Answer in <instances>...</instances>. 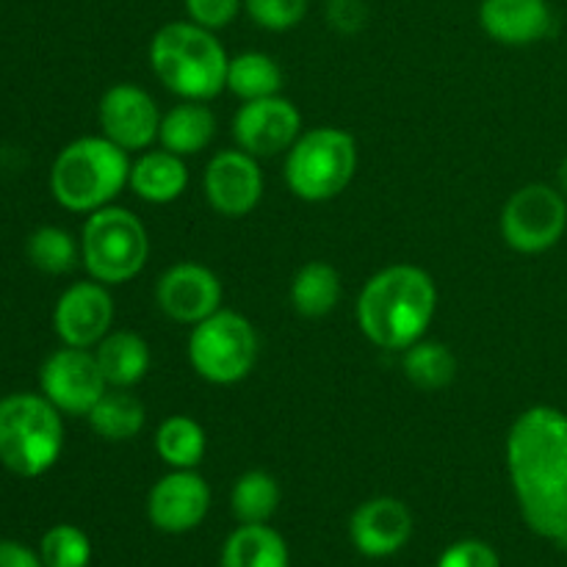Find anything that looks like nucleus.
<instances>
[{"mask_svg":"<svg viewBox=\"0 0 567 567\" xmlns=\"http://www.w3.org/2000/svg\"><path fill=\"white\" fill-rule=\"evenodd\" d=\"M507 471L524 520L548 540H567V415L537 404L513 421Z\"/></svg>","mask_w":567,"mask_h":567,"instance_id":"nucleus-1","label":"nucleus"},{"mask_svg":"<svg viewBox=\"0 0 567 567\" xmlns=\"http://www.w3.org/2000/svg\"><path fill=\"white\" fill-rule=\"evenodd\" d=\"M437 310L435 280L413 264L377 271L358 297V324L374 347L404 352L430 330Z\"/></svg>","mask_w":567,"mask_h":567,"instance_id":"nucleus-2","label":"nucleus"},{"mask_svg":"<svg viewBox=\"0 0 567 567\" xmlns=\"http://www.w3.org/2000/svg\"><path fill=\"white\" fill-rule=\"evenodd\" d=\"M230 55L214 31L197 22H166L150 42V66L169 92L208 103L227 89Z\"/></svg>","mask_w":567,"mask_h":567,"instance_id":"nucleus-3","label":"nucleus"},{"mask_svg":"<svg viewBox=\"0 0 567 567\" xmlns=\"http://www.w3.org/2000/svg\"><path fill=\"white\" fill-rule=\"evenodd\" d=\"M131 153L105 136H83L66 144L50 169L55 203L75 214L105 208L131 186Z\"/></svg>","mask_w":567,"mask_h":567,"instance_id":"nucleus-4","label":"nucleus"},{"mask_svg":"<svg viewBox=\"0 0 567 567\" xmlns=\"http://www.w3.org/2000/svg\"><path fill=\"white\" fill-rule=\"evenodd\" d=\"M64 449L61 413L37 393L0 399V463L17 476H42Z\"/></svg>","mask_w":567,"mask_h":567,"instance_id":"nucleus-5","label":"nucleus"},{"mask_svg":"<svg viewBox=\"0 0 567 567\" xmlns=\"http://www.w3.org/2000/svg\"><path fill=\"white\" fill-rule=\"evenodd\" d=\"M150 236L133 210L120 205L89 214L81 233V260L92 280L122 286L147 266Z\"/></svg>","mask_w":567,"mask_h":567,"instance_id":"nucleus-6","label":"nucleus"},{"mask_svg":"<svg viewBox=\"0 0 567 567\" xmlns=\"http://www.w3.org/2000/svg\"><path fill=\"white\" fill-rule=\"evenodd\" d=\"M358 172V142L341 127H313L288 150V188L305 203H327L352 183Z\"/></svg>","mask_w":567,"mask_h":567,"instance_id":"nucleus-7","label":"nucleus"},{"mask_svg":"<svg viewBox=\"0 0 567 567\" xmlns=\"http://www.w3.org/2000/svg\"><path fill=\"white\" fill-rule=\"evenodd\" d=\"M258 352L260 343L252 321L236 310L219 308L194 324L188 336V363L214 385H236L247 380L258 363Z\"/></svg>","mask_w":567,"mask_h":567,"instance_id":"nucleus-8","label":"nucleus"},{"mask_svg":"<svg viewBox=\"0 0 567 567\" xmlns=\"http://www.w3.org/2000/svg\"><path fill=\"white\" fill-rule=\"evenodd\" d=\"M567 227V197L546 183H529L507 199L502 236L520 255H540L559 244Z\"/></svg>","mask_w":567,"mask_h":567,"instance_id":"nucleus-9","label":"nucleus"},{"mask_svg":"<svg viewBox=\"0 0 567 567\" xmlns=\"http://www.w3.org/2000/svg\"><path fill=\"white\" fill-rule=\"evenodd\" d=\"M39 382L42 396L66 415H89V410L109 391L94 352L78 347H64L50 354L39 371Z\"/></svg>","mask_w":567,"mask_h":567,"instance_id":"nucleus-10","label":"nucleus"},{"mask_svg":"<svg viewBox=\"0 0 567 567\" xmlns=\"http://www.w3.org/2000/svg\"><path fill=\"white\" fill-rule=\"evenodd\" d=\"M302 136V116L291 100L271 97L249 100L233 116V138L244 153L255 158H275L293 147Z\"/></svg>","mask_w":567,"mask_h":567,"instance_id":"nucleus-11","label":"nucleus"},{"mask_svg":"<svg viewBox=\"0 0 567 567\" xmlns=\"http://www.w3.org/2000/svg\"><path fill=\"white\" fill-rule=\"evenodd\" d=\"M161 111L153 94L136 83H116L100 97L97 120L105 138L127 153H142L158 138Z\"/></svg>","mask_w":567,"mask_h":567,"instance_id":"nucleus-12","label":"nucleus"},{"mask_svg":"<svg viewBox=\"0 0 567 567\" xmlns=\"http://www.w3.org/2000/svg\"><path fill=\"white\" fill-rule=\"evenodd\" d=\"M205 197L210 208L227 219H241L258 208L264 197V172L255 155L241 147L221 150L205 166Z\"/></svg>","mask_w":567,"mask_h":567,"instance_id":"nucleus-13","label":"nucleus"},{"mask_svg":"<svg viewBox=\"0 0 567 567\" xmlns=\"http://www.w3.org/2000/svg\"><path fill=\"white\" fill-rule=\"evenodd\" d=\"M210 509V487L194 468H172L161 476L147 496V518L166 535L197 529Z\"/></svg>","mask_w":567,"mask_h":567,"instance_id":"nucleus-14","label":"nucleus"},{"mask_svg":"<svg viewBox=\"0 0 567 567\" xmlns=\"http://www.w3.org/2000/svg\"><path fill=\"white\" fill-rule=\"evenodd\" d=\"M155 299L177 324H199L221 308V280L203 264L183 260L158 277Z\"/></svg>","mask_w":567,"mask_h":567,"instance_id":"nucleus-15","label":"nucleus"},{"mask_svg":"<svg viewBox=\"0 0 567 567\" xmlns=\"http://www.w3.org/2000/svg\"><path fill=\"white\" fill-rule=\"evenodd\" d=\"M114 321V299L109 286L92 282H75L59 297L53 310L55 336L64 341V347L92 349L111 332Z\"/></svg>","mask_w":567,"mask_h":567,"instance_id":"nucleus-16","label":"nucleus"},{"mask_svg":"<svg viewBox=\"0 0 567 567\" xmlns=\"http://www.w3.org/2000/svg\"><path fill=\"white\" fill-rule=\"evenodd\" d=\"M413 513L393 496H377L360 504L349 520V537L363 557L385 559L402 551L413 537Z\"/></svg>","mask_w":567,"mask_h":567,"instance_id":"nucleus-17","label":"nucleus"},{"mask_svg":"<svg viewBox=\"0 0 567 567\" xmlns=\"http://www.w3.org/2000/svg\"><path fill=\"white\" fill-rule=\"evenodd\" d=\"M480 22L496 42L535 44L551 31V9L546 0H482Z\"/></svg>","mask_w":567,"mask_h":567,"instance_id":"nucleus-18","label":"nucleus"},{"mask_svg":"<svg viewBox=\"0 0 567 567\" xmlns=\"http://www.w3.org/2000/svg\"><path fill=\"white\" fill-rule=\"evenodd\" d=\"M188 169L181 155L169 150H147L131 166V188L150 205H169L186 192Z\"/></svg>","mask_w":567,"mask_h":567,"instance_id":"nucleus-19","label":"nucleus"},{"mask_svg":"<svg viewBox=\"0 0 567 567\" xmlns=\"http://www.w3.org/2000/svg\"><path fill=\"white\" fill-rule=\"evenodd\" d=\"M100 371H103L109 388H133L147 377L153 354L147 341L138 332L114 330L94 347Z\"/></svg>","mask_w":567,"mask_h":567,"instance_id":"nucleus-20","label":"nucleus"},{"mask_svg":"<svg viewBox=\"0 0 567 567\" xmlns=\"http://www.w3.org/2000/svg\"><path fill=\"white\" fill-rule=\"evenodd\" d=\"M216 136V116L214 111L205 103H197V100H183L181 105L166 111L161 116V131L158 142L161 147L169 150V153L186 155L203 153Z\"/></svg>","mask_w":567,"mask_h":567,"instance_id":"nucleus-21","label":"nucleus"},{"mask_svg":"<svg viewBox=\"0 0 567 567\" xmlns=\"http://www.w3.org/2000/svg\"><path fill=\"white\" fill-rule=\"evenodd\" d=\"M221 567H291V554L269 524H241L221 548Z\"/></svg>","mask_w":567,"mask_h":567,"instance_id":"nucleus-22","label":"nucleus"},{"mask_svg":"<svg viewBox=\"0 0 567 567\" xmlns=\"http://www.w3.org/2000/svg\"><path fill=\"white\" fill-rule=\"evenodd\" d=\"M341 275L324 260H310L291 282V305L305 319H324L341 302Z\"/></svg>","mask_w":567,"mask_h":567,"instance_id":"nucleus-23","label":"nucleus"},{"mask_svg":"<svg viewBox=\"0 0 567 567\" xmlns=\"http://www.w3.org/2000/svg\"><path fill=\"white\" fill-rule=\"evenodd\" d=\"M86 419L94 435L109 443H125L144 430L147 413H144V404L133 393H127V388H109L100 402L89 410Z\"/></svg>","mask_w":567,"mask_h":567,"instance_id":"nucleus-24","label":"nucleus"},{"mask_svg":"<svg viewBox=\"0 0 567 567\" xmlns=\"http://www.w3.org/2000/svg\"><path fill=\"white\" fill-rule=\"evenodd\" d=\"M205 449H208V437H205L203 424L188 415H169L161 421L155 432V452L169 468H197L205 457Z\"/></svg>","mask_w":567,"mask_h":567,"instance_id":"nucleus-25","label":"nucleus"},{"mask_svg":"<svg viewBox=\"0 0 567 567\" xmlns=\"http://www.w3.org/2000/svg\"><path fill=\"white\" fill-rule=\"evenodd\" d=\"M280 482L266 471H247L236 480L230 493V507L238 524H269L280 509Z\"/></svg>","mask_w":567,"mask_h":567,"instance_id":"nucleus-26","label":"nucleus"},{"mask_svg":"<svg viewBox=\"0 0 567 567\" xmlns=\"http://www.w3.org/2000/svg\"><path fill=\"white\" fill-rule=\"evenodd\" d=\"M402 369L404 377L415 388H421V391H443L457 377V358H454V352L446 343L424 341L421 338L419 343L404 349Z\"/></svg>","mask_w":567,"mask_h":567,"instance_id":"nucleus-27","label":"nucleus"},{"mask_svg":"<svg viewBox=\"0 0 567 567\" xmlns=\"http://www.w3.org/2000/svg\"><path fill=\"white\" fill-rule=\"evenodd\" d=\"M280 86L282 70L271 55L249 50V53L230 59V64H227V89H230L236 97H241L244 103L280 94Z\"/></svg>","mask_w":567,"mask_h":567,"instance_id":"nucleus-28","label":"nucleus"},{"mask_svg":"<svg viewBox=\"0 0 567 567\" xmlns=\"http://www.w3.org/2000/svg\"><path fill=\"white\" fill-rule=\"evenodd\" d=\"M25 255L31 266H37L44 275H66L81 258V244H75V238L61 227L48 225L28 236Z\"/></svg>","mask_w":567,"mask_h":567,"instance_id":"nucleus-29","label":"nucleus"},{"mask_svg":"<svg viewBox=\"0 0 567 567\" xmlns=\"http://www.w3.org/2000/svg\"><path fill=\"white\" fill-rule=\"evenodd\" d=\"M39 557L44 567H89L92 563V543L86 532L72 524H59L44 532Z\"/></svg>","mask_w":567,"mask_h":567,"instance_id":"nucleus-30","label":"nucleus"},{"mask_svg":"<svg viewBox=\"0 0 567 567\" xmlns=\"http://www.w3.org/2000/svg\"><path fill=\"white\" fill-rule=\"evenodd\" d=\"M249 20L266 31H291L308 14V0H244Z\"/></svg>","mask_w":567,"mask_h":567,"instance_id":"nucleus-31","label":"nucleus"},{"mask_svg":"<svg viewBox=\"0 0 567 567\" xmlns=\"http://www.w3.org/2000/svg\"><path fill=\"white\" fill-rule=\"evenodd\" d=\"M437 567H502L496 548L482 540H457L441 554Z\"/></svg>","mask_w":567,"mask_h":567,"instance_id":"nucleus-32","label":"nucleus"},{"mask_svg":"<svg viewBox=\"0 0 567 567\" xmlns=\"http://www.w3.org/2000/svg\"><path fill=\"white\" fill-rule=\"evenodd\" d=\"M188 11V20L197 25L216 31V28L230 25L241 11L244 0H183Z\"/></svg>","mask_w":567,"mask_h":567,"instance_id":"nucleus-33","label":"nucleus"},{"mask_svg":"<svg viewBox=\"0 0 567 567\" xmlns=\"http://www.w3.org/2000/svg\"><path fill=\"white\" fill-rule=\"evenodd\" d=\"M327 22L336 28L338 33H360L369 22V9H365L363 0H330L327 6Z\"/></svg>","mask_w":567,"mask_h":567,"instance_id":"nucleus-34","label":"nucleus"},{"mask_svg":"<svg viewBox=\"0 0 567 567\" xmlns=\"http://www.w3.org/2000/svg\"><path fill=\"white\" fill-rule=\"evenodd\" d=\"M0 567H44L42 557L17 540H0Z\"/></svg>","mask_w":567,"mask_h":567,"instance_id":"nucleus-35","label":"nucleus"},{"mask_svg":"<svg viewBox=\"0 0 567 567\" xmlns=\"http://www.w3.org/2000/svg\"><path fill=\"white\" fill-rule=\"evenodd\" d=\"M557 183H559V192H563L565 194V197H567V155H565V161H563V164H559V172H557Z\"/></svg>","mask_w":567,"mask_h":567,"instance_id":"nucleus-36","label":"nucleus"},{"mask_svg":"<svg viewBox=\"0 0 567 567\" xmlns=\"http://www.w3.org/2000/svg\"><path fill=\"white\" fill-rule=\"evenodd\" d=\"M565 546H567V540H565Z\"/></svg>","mask_w":567,"mask_h":567,"instance_id":"nucleus-37","label":"nucleus"}]
</instances>
